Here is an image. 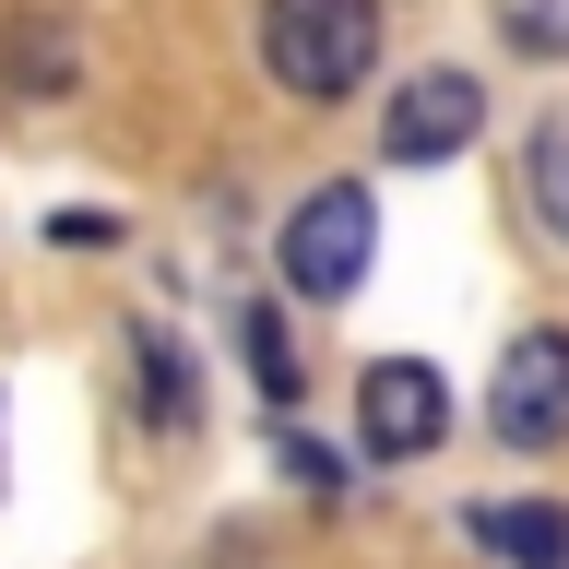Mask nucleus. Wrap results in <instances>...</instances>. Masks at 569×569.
I'll use <instances>...</instances> for the list:
<instances>
[{"label":"nucleus","mask_w":569,"mask_h":569,"mask_svg":"<svg viewBox=\"0 0 569 569\" xmlns=\"http://www.w3.org/2000/svg\"><path fill=\"white\" fill-rule=\"evenodd\" d=\"M380 60V0H261V71L309 107H345Z\"/></svg>","instance_id":"f257e3e1"},{"label":"nucleus","mask_w":569,"mask_h":569,"mask_svg":"<svg viewBox=\"0 0 569 569\" xmlns=\"http://www.w3.org/2000/svg\"><path fill=\"white\" fill-rule=\"evenodd\" d=\"M368 261H380V202L356 178H332V190H309V202L284 213V284L297 297H356Z\"/></svg>","instance_id":"f03ea898"},{"label":"nucleus","mask_w":569,"mask_h":569,"mask_svg":"<svg viewBox=\"0 0 569 569\" xmlns=\"http://www.w3.org/2000/svg\"><path fill=\"white\" fill-rule=\"evenodd\" d=\"M487 427L510 451H558L569 439V332H522L487 380Z\"/></svg>","instance_id":"7ed1b4c3"},{"label":"nucleus","mask_w":569,"mask_h":569,"mask_svg":"<svg viewBox=\"0 0 569 569\" xmlns=\"http://www.w3.org/2000/svg\"><path fill=\"white\" fill-rule=\"evenodd\" d=\"M356 439H368L380 462L439 451V439H451V380H439L427 356H380V368H368V391H356Z\"/></svg>","instance_id":"20e7f679"},{"label":"nucleus","mask_w":569,"mask_h":569,"mask_svg":"<svg viewBox=\"0 0 569 569\" xmlns=\"http://www.w3.org/2000/svg\"><path fill=\"white\" fill-rule=\"evenodd\" d=\"M475 119H487L475 71H416V83L391 96V119H380V154H391V167H439V154L475 142Z\"/></svg>","instance_id":"39448f33"},{"label":"nucleus","mask_w":569,"mask_h":569,"mask_svg":"<svg viewBox=\"0 0 569 569\" xmlns=\"http://www.w3.org/2000/svg\"><path fill=\"white\" fill-rule=\"evenodd\" d=\"M475 546L510 569H569V510H546V498H487L475 510Z\"/></svg>","instance_id":"423d86ee"},{"label":"nucleus","mask_w":569,"mask_h":569,"mask_svg":"<svg viewBox=\"0 0 569 569\" xmlns=\"http://www.w3.org/2000/svg\"><path fill=\"white\" fill-rule=\"evenodd\" d=\"M498 36L522 60H569V0H498Z\"/></svg>","instance_id":"0eeeda50"},{"label":"nucleus","mask_w":569,"mask_h":569,"mask_svg":"<svg viewBox=\"0 0 569 569\" xmlns=\"http://www.w3.org/2000/svg\"><path fill=\"white\" fill-rule=\"evenodd\" d=\"M249 368H261V391H273V416H297V356H284V332H273V309H249Z\"/></svg>","instance_id":"6e6552de"},{"label":"nucleus","mask_w":569,"mask_h":569,"mask_svg":"<svg viewBox=\"0 0 569 569\" xmlns=\"http://www.w3.org/2000/svg\"><path fill=\"white\" fill-rule=\"evenodd\" d=\"M533 202H546V226L569 238V119H558V131H533Z\"/></svg>","instance_id":"1a4fd4ad"},{"label":"nucleus","mask_w":569,"mask_h":569,"mask_svg":"<svg viewBox=\"0 0 569 569\" xmlns=\"http://www.w3.org/2000/svg\"><path fill=\"white\" fill-rule=\"evenodd\" d=\"M142 368H154V416H190V380H178V345H167V332H142Z\"/></svg>","instance_id":"9d476101"},{"label":"nucleus","mask_w":569,"mask_h":569,"mask_svg":"<svg viewBox=\"0 0 569 569\" xmlns=\"http://www.w3.org/2000/svg\"><path fill=\"white\" fill-rule=\"evenodd\" d=\"M284 475H297V487H345V475H332V451H320V439H284Z\"/></svg>","instance_id":"9b49d317"}]
</instances>
